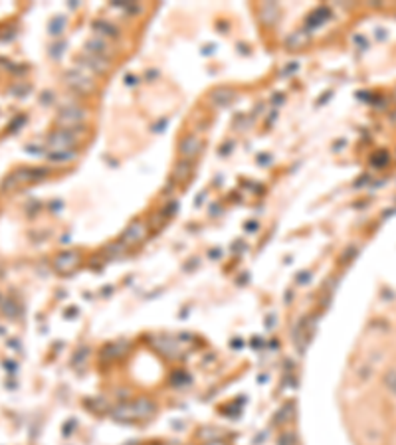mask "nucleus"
I'll use <instances>...</instances> for the list:
<instances>
[{
  "mask_svg": "<svg viewBox=\"0 0 396 445\" xmlns=\"http://www.w3.org/2000/svg\"><path fill=\"white\" fill-rule=\"evenodd\" d=\"M81 263V257L77 252H63L54 259V269L58 273H72Z\"/></svg>",
  "mask_w": 396,
  "mask_h": 445,
  "instance_id": "f257e3e1",
  "label": "nucleus"
},
{
  "mask_svg": "<svg viewBox=\"0 0 396 445\" xmlns=\"http://www.w3.org/2000/svg\"><path fill=\"white\" fill-rule=\"evenodd\" d=\"M85 119V111L81 107H68L58 115V123L65 125V127H76Z\"/></svg>",
  "mask_w": 396,
  "mask_h": 445,
  "instance_id": "f03ea898",
  "label": "nucleus"
},
{
  "mask_svg": "<svg viewBox=\"0 0 396 445\" xmlns=\"http://www.w3.org/2000/svg\"><path fill=\"white\" fill-rule=\"evenodd\" d=\"M145 236H147V228H145V224L135 222L125 230L121 241H123V246H133V243H139L141 239H145Z\"/></svg>",
  "mask_w": 396,
  "mask_h": 445,
  "instance_id": "7ed1b4c3",
  "label": "nucleus"
},
{
  "mask_svg": "<svg viewBox=\"0 0 396 445\" xmlns=\"http://www.w3.org/2000/svg\"><path fill=\"white\" fill-rule=\"evenodd\" d=\"M68 83L72 85V87L79 89V91H92L93 89V81L87 77V74H83V72H72V74H68Z\"/></svg>",
  "mask_w": 396,
  "mask_h": 445,
  "instance_id": "20e7f679",
  "label": "nucleus"
},
{
  "mask_svg": "<svg viewBox=\"0 0 396 445\" xmlns=\"http://www.w3.org/2000/svg\"><path fill=\"white\" fill-rule=\"evenodd\" d=\"M74 143H76V139L68 133V131H58V133H54L50 137V145L56 148V152L70 148V145H74Z\"/></svg>",
  "mask_w": 396,
  "mask_h": 445,
  "instance_id": "39448f33",
  "label": "nucleus"
},
{
  "mask_svg": "<svg viewBox=\"0 0 396 445\" xmlns=\"http://www.w3.org/2000/svg\"><path fill=\"white\" fill-rule=\"evenodd\" d=\"M198 150H200V141H198V137L196 135H188L183 141V145H181V154H183L184 159H194L198 154Z\"/></svg>",
  "mask_w": 396,
  "mask_h": 445,
  "instance_id": "423d86ee",
  "label": "nucleus"
},
{
  "mask_svg": "<svg viewBox=\"0 0 396 445\" xmlns=\"http://www.w3.org/2000/svg\"><path fill=\"white\" fill-rule=\"evenodd\" d=\"M133 408H135L137 417H149V415L155 414V404H152L151 400H147V398H139V400L133 404Z\"/></svg>",
  "mask_w": 396,
  "mask_h": 445,
  "instance_id": "0eeeda50",
  "label": "nucleus"
},
{
  "mask_svg": "<svg viewBox=\"0 0 396 445\" xmlns=\"http://www.w3.org/2000/svg\"><path fill=\"white\" fill-rule=\"evenodd\" d=\"M115 417L121 419V421H133L137 417L133 404H121L119 408H115Z\"/></svg>",
  "mask_w": 396,
  "mask_h": 445,
  "instance_id": "6e6552de",
  "label": "nucleus"
},
{
  "mask_svg": "<svg viewBox=\"0 0 396 445\" xmlns=\"http://www.w3.org/2000/svg\"><path fill=\"white\" fill-rule=\"evenodd\" d=\"M232 95H234V93H232L230 89L220 87V89H216V91L212 93V101L216 105H226V103H230V101H232Z\"/></svg>",
  "mask_w": 396,
  "mask_h": 445,
  "instance_id": "1a4fd4ad",
  "label": "nucleus"
},
{
  "mask_svg": "<svg viewBox=\"0 0 396 445\" xmlns=\"http://www.w3.org/2000/svg\"><path fill=\"white\" fill-rule=\"evenodd\" d=\"M309 42V34H305V32H297V34H293L290 40H288V44L291 46V48H303L305 44Z\"/></svg>",
  "mask_w": 396,
  "mask_h": 445,
  "instance_id": "9d476101",
  "label": "nucleus"
},
{
  "mask_svg": "<svg viewBox=\"0 0 396 445\" xmlns=\"http://www.w3.org/2000/svg\"><path fill=\"white\" fill-rule=\"evenodd\" d=\"M87 48H90V52L92 54H99L101 58H103V52L107 50V44L101 40V38H93V40H90L87 42Z\"/></svg>",
  "mask_w": 396,
  "mask_h": 445,
  "instance_id": "9b49d317",
  "label": "nucleus"
},
{
  "mask_svg": "<svg viewBox=\"0 0 396 445\" xmlns=\"http://www.w3.org/2000/svg\"><path fill=\"white\" fill-rule=\"evenodd\" d=\"M190 174V163L188 161H183V163H179L174 166V172H172V176L177 178V180H183Z\"/></svg>",
  "mask_w": 396,
  "mask_h": 445,
  "instance_id": "f8f14e48",
  "label": "nucleus"
},
{
  "mask_svg": "<svg viewBox=\"0 0 396 445\" xmlns=\"http://www.w3.org/2000/svg\"><path fill=\"white\" fill-rule=\"evenodd\" d=\"M87 61L92 63V68L95 70V72H105L107 70L105 61H103L101 56H93V54H90V56H87Z\"/></svg>",
  "mask_w": 396,
  "mask_h": 445,
  "instance_id": "ddd939ff",
  "label": "nucleus"
},
{
  "mask_svg": "<svg viewBox=\"0 0 396 445\" xmlns=\"http://www.w3.org/2000/svg\"><path fill=\"white\" fill-rule=\"evenodd\" d=\"M384 386L388 388L390 394L396 396V370H388V374L384 376Z\"/></svg>",
  "mask_w": 396,
  "mask_h": 445,
  "instance_id": "4468645a",
  "label": "nucleus"
},
{
  "mask_svg": "<svg viewBox=\"0 0 396 445\" xmlns=\"http://www.w3.org/2000/svg\"><path fill=\"white\" fill-rule=\"evenodd\" d=\"M76 154L74 152H70V150H65V152H61V150H58V152H54V154H50V159L56 163V159H58V163H68V161H72Z\"/></svg>",
  "mask_w": 396,
  "mask_h": 445,
  "instance_id": "2eb2a0df",
  "label": "nucleus"
}]
</instances>
